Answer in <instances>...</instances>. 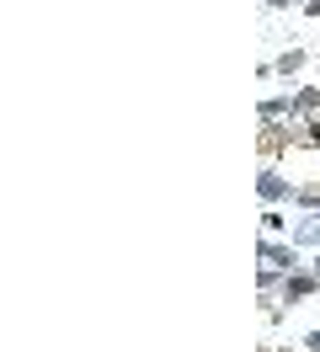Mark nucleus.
<instances>
[{
    "instance_id": "1",
    "label": "nucleus",
    "mask_w": 320,
    "mask_h": 352,
    "mask_svg": "<svg viewBox=\"0 0 320 352\" xmlns=\"http://www.w3.org/2000/svg\"><path fill=\"white\" fill-rule=\"evenodd\" d=\"M256 256H262V267H273V272H299V267H310L304 256H299L294 241H273V235L256 245Z\"/></svg>"
},
{
    "instance_id": "2",
    "label": "nucleus",
    "mask_w": 320,
    "mask_h": 352,
    "mask_svg": "<svg viewBox=\"0 0 320 352\" xmlns=\"http://www.w3.org/2000/svg\"><path fill=\"white\" fill-rule=\"evenodd\" d=\"M315 294H320V272H315V267L288 272V278H283V288H277V299H283V305H304V299H315Z\"/></svg>"
},
{
    "instance_id": "3",
    "label": "nucleus",
    "mask_w": 320,
    "mask_h": 352,
    "mask_svg": "<svg viewBox=\"0 0 320 352\" xmlns=\"http://www.w3.org/2000/svg\"><path fill=\"white\" fill-rule=\"evenodd\" d=\"M256 192H262V203H267V208H277V203H294L299 182H288V176L277 171V166H267V171L256 176Z\"/></svg>"
},
{
    "instance_id": "4",
    "label": "nucleus",
    "mask_w": 320,
    "mask_h": 352,
    "mask_svg": "<svg viewBox=\"0 0 320 352\" xmlns=\"http://www.w3.org/2000/svg\"><path fill=\"white\" fill-rule=\"evenodd\" d=\"M262 123H277V118H294V91H283V96H262Z\"/></svg>"
},
{
    "instance_id": "5",
    "label": "nucleus",
    "mask_w": 320,
    "mask_h": 352,
    "mask_svg": "<svg viewBox=\"0 0 320 352\" xmlns=\"http://www.w3.org/2000/svg\"><path fill=\"white\" fill-rule=\"evenodd\" d=\"M294 118H304V123L320 118V86H299L294 91Z\"/></svg>"
},
{
    "instance_id": "6",
    "label": "nucleus",
    "mask_w": 320,
    "mask_h": 352,
    "mask_svg": "<svg viewBox=\"0 0 320 352\" xmlns=\"http://www.w3.org/2000/svg\"><path fill=\"white\" fill-rule=\"evenodd\" d=\"M288 241H294L299 251H304V245H315V251H320V214H304V219L294 224V235H288Z\"/></svg>"
},
{
    "instance_id": "7",
    "label": "nucleus",
    "mask_w": 320,
    "mask_h": 352,
    "mask_svg": "<svg viewBox=\"0 0 320 352\" xmlns=\"http://www.w3.org/2000/svg\"><path fill=\"white\" fill-rule=\"evenodd\" d=\"M304 65H310V54H304V48H288V54H277V59H273V75L288 80V75H299Z\"/></svg>"
},
{
    "instance_id": "8",
    "label": "nucleus",
    "mask_w": 320,
    "mask_h": 352,
    "mask_svg": "<svg viewBox=\"0 0 320 352\" xmlns=\"http://www.w3.org/2000/svg\"><path fill=\"white\" fill-rule=\"evenodd\" d=\"M294 208H304V214H320V182L299 187V192H294Z\"/></svg>"
},
{
    "instance_id": "9",
    "label": "nucleus",
    "mask_w": 320,
    "mask_h": 352,
    "mask_svg": "<svg viewBox=\"0 0 320 352\" xmlns=\"http://www.w3.org/2000/svg\"><path fill=\"white\" fill-rule=\"evenodd\" d=\"M304 144H310V150H320V118H310V123H304Z\"/></svg>"
},
{
    "instance_id": "10",
    "label": "nucleus",
    "mask_w": 320,
    "mask_h": 352,
    "mask_svg": "<svg viewBox=\"0 0 320 352\" xmlns=\"http://www.w3.org/2000/svg\"><path fill=\"white\" fill-rule=\"evenodd\" d=\"M262 224H267V235H277V230H283V214H277V208H267V214H262Z\"/></svg>"
},
{
    "instance_id": "11",
    "label": "nucleus",
    "mask_w": 320,
    "mask_h": 352,
    "mask_svg": "<svg viewBox=\"0 0 320 352\" xmlns=\"http://www.w3.org/2000/svg\"><path fill=\"white\" fill-rule=\"evenodd\" d=\"M304 347H310V352H320V326L310 331V336H304Z\"/></svg>"
},
{
    "instance_id": "12",
    "label": "nucleus",
    "mask_w": 320,
    "mask_h": 352,
    "mask_svg": "<svg viewBox=\"0 0 320 352\" xmlns=\"http://www.w3.org/2000/svg\"><path fill=\"white\" fill-rule=\"evenodd\" d=\"M304 16H315V22H320V0H304Z\"/></svg>"
},
{
    "instance_id": "13",
    "label": "nucleus",
    "mask_w": 320,
    "mask_h": 352,
    "mask_svg": "<svg viewBox=\"0 0 320 352\" xmlns=\"http://www.w3.org/2000/svg\"><path fill=\"white\" fill-rule=\"evenodd\" d=\"M310 267H315V272H320V251H315V262H310Z\"/></svg>"
},
{
    "instance_id": "14",
    "label": "nucleus",
    "mask_w": 320,
    "mask_h": 352,
    "mask_svg": "<svg viewBox=\"0 0 320 352\" xmlns=\"http://www.w3.org/2000/svg\"><path fill=\"white\" fill-rule=\"evenodd\" d=\"M267 352H273V347H267Z\"/></svg>"
}]
</instances>
